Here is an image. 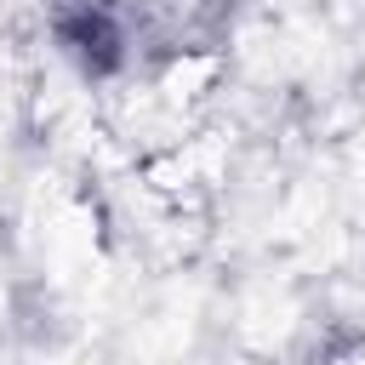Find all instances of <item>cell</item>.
Listing matches in <instances>:
<instances>
[{
	"label": "cell",
	"mask_w": 365,
	"mask_h": 365,
	"mask_svg": "<svg viewBox=\"0 0 365 365\" xmlns=\"http://www.w3.org/2000/svg\"><path fill=\"white\" fill-rule=\"evenodd\" d=\"M51 29H57L63 51H68L86 74H108V68L120 63L125 34H120V17L108 11V0H63L57 17H51Z\"/></svg>",
	"instance_id": "obj_1"
}]
</instances>
